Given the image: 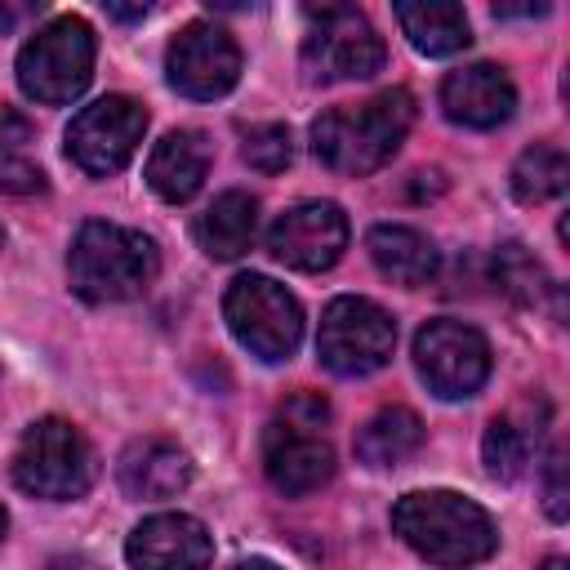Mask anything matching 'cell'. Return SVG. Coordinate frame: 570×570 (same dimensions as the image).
<instances>
[{
    "label": "cell",
    "instance_id": "obj_1",
    "mask_svg": "<svg viewBox=\"0 0 570 570\" xmlns=\"http://www.w3.org/2000/svg\"><path fill=\"white\" fill-rule=\"evenodd\" d=\"M392 530L432 566L463 570L499 548L490 512L454 490H410L392 508Z\"/></svg>",
    "mask_w": 570,
    "mask_h": 570
},
{
    "label": "cell",
    "instance_id": "obj_2",
    "mask_svg": "<svg viewBox=\"0 0 570 570\" xmlns=\"http://www.w3.org/2000/svg\"><path fill=\"white\" fill-rule=\"evenodd\" d=\"M414 125V98L405 89H383L356 107H330L312 125V151L334 174H374L383 169Z\"/></svg>",
    "mask_w": 570,
    "mask_h": 570
},
{
    "label": "cell",
    "instance_id": "obj_3",
    "mask_svg": "<svg viewBox=\"0 0 570 570\" xmlns=\"http://www.w3.org/2000/svg\"><path fill=\"white\" fill-rule=\"evenodd\" d=\"M160 272V249L151 236L120 223H85L67 254L71 289L85 303H125L138 298Z\"/></svg>",
    "mask_w": 570,
    "mask_h": 570
},
{
    "label": "cell",
    "instance_id": "obj_4",
    "mask_svg": "<svg viewBox=\"0 0 570 570\" xmlns=\"http://www.w3.org/2000/svg\"><path fill=\"white\" fill-rule=\"evenodd\" d=\"M330 405L316 392H294L263 432V472L267 481L298 499L321 490L334 476V445L325 436Z\"/></svg>",
    "mask_w": 570,
    "mask_h": 570
},
{
    "label": "cell",
    "instance_id": "obj_5",
    "mask_svg": "<svg viewBox=\"0 0 570 570\" xmlns=\"http://www.w3.org/2000/svg\"><path fill=\"white\" fill-rule=\"evenodd\" d=\"M94 76V27L76 13L49 18L22 49H18V89L31 102L58 107L85 94Z\"/></svg>",
    "mask_w": 570,
    "mask_h": 570
},
{
    "label": "cell",
    "instance_id": "obj_6",
    "mask_svg": "<svg viewBox=\"0 0 570 570\" xmlns=\"http://www.w3.org/2000/svg\"><path fill=\"white\" fill-rule=\"evenodd\" d=\"M98 476L89 436L67 419H36L13 450V481L36 499H80Z\"/></svg>",
    "mask_w": 570,
    "mask_h": 570
},
{
    "label": "cell",
    "instance_id": "obj_7",
    "mask_svg": "<svg viewBox=\"0 0 570 570\" xmlns=\"http://www.w3.org/2000/svg\"><path fill=\"white\" fill-rule=\"evenodd\" d=\"M223 316H227V330L236 334V343L258 361H285V356H294V347L303 338L298 298L281 281L258 276V272H245L227 285Z\"/></svg>",
    "mask_w": 570,
    "mask_h": 570
},
{
    "label": "cell",
    "instance_id": "obj_8",
    "mask_svg": "<svg viewBox=\"0 0 570 570\" xmlns=\"http://www.w3.org/2000/svg\"><path fill=\"white\" fill-rule=\"evenodd\" d=\"M392 347H396V321L374 298L343 294L321 312L316 356L330 374H343V379L374 374L392 361Z\"/></svg>",
    "mask_w": 570,
    "mask_h": 570
},
{
    "label": "cell",
    "instance_id": "obj_9",
    "mask_svg": "<svg viewBox=\"0 0 570 570\" xmlns=\"http://www.w3.org/2000/svg\"><path fill=\"white\" fill-rule=\"evenodd\" d=\"M387 49L383 36L370 27V18L352 4H321L307 9V36H303V62L312 80H365L383 67Z\"/></svg>",
    "mask_w": 570,
    "mask_h": 570
},
{
    "label": "cell",
    "instance_id": "obj_10",
    "mask_svg": "<svg viewBox=\"0 0 570 570\" xmlns=\"http://www.w3.org/2000/svg\"><path fill=\"white\" fill-rule=\"evenodd\" d=\"M142 134H147V107L129 94H107V98H98L71 116L67 156L89 178H107L134 160Z\"/></svg>",
    "mask_w": 570,
    "mask_h": 570
},
{
    "label": "cell",
    "instance_id": "obj_11",
    "mask_svg": "<svg viewBox=\"0 0 570 570\" xmlns=\"http://www.w3.org/2000/svg\"><path fill=\"white\" fill-rule=\"evenodd\" d=\"M414 365L436 396L463 401L476 396L490 379V343L481 338V330L441 316L414 334Z\"/></svg>",
    "mask_w": 570,
    "mask_h": 570
},
{
    "label": "cell",
    "instance_id": "obj_12",
    "mask_svg": "<svg viewBox=\"0 0 570 570\" xmlns=\"http://www.w3.org/2000/svg\"><path fill=\"white\" fill-rule=\"evenodd\" d=\"M165 76L183 98H223L240 80V49L223 27L187 22L165 49Z\"/></svg>",
    "mask_w": 570,
    "mask_h": 570
},
{
    "label": "cell",
    "instance_id": "obj_13",
    "mask_svg": "<svg viewBox=\"0 0 570 570\" xmlns=\"http://www.w3.org/2000/svg\"><path fill=\"white\" fill-rule=\"evenodd\" d=\"M267 249L294 272H325L347 249V214L334 200H303L272 223Z\"/></svg>",
    "mask_w": 570,
    "mask_h": 570
},
{
    "label": "cell",
    "instance_id": "obj_14",
    "mask_svg": "<svg viewBox=\"0 0 570 570\" xmlns=\"http://www.w3.org/2000/svg\"><path fill=\"white\" fill-rule=\"evenodd\" d=\"M125 557L134 570H209L214 539L205 521L187 512H156L134 525L125 539Z\"/></svg>",
    "mask_w": 570,
    "mask_h": 570
},
{
    "label": "cell",
    "instance_id": "obj_15",
    "mask_svg": "<svg viewBox=\"0 0 570 570\" xmlns=\"http://www.w3.org/2000/svg\"><path fill=\"white\" fill-rule=\"evenodd\" d=\"M512 107L517 85L494 62H472L441 80V111L463 129H494L512 116Z\"/></svg>",
    "mask_w": 570,
    "mask_h": 570
},
{
    "label": "cell",
    "instance_id": "obj_16",
    "mask_svg": "<svg viewBox=\"0 0 570 570\" xmlns=\"http://www.w3.org/2000/svg\"><path fill=\"white\" fill-rule=\"evenodd\" d=\"M116 476L129 499H174L191 485V459L165 436H142L125 445Z\"/></svg>",
    "mask_w": 570,
    "mask_h": 570
},
{
    "label": "cell",
    "instance_id": "obj_17",
    "mask_svg": "<svg viewBox=\"0 0 570 570\" xmlns=\"http://www.w3.org/2000/svg\"><path fill=\"white\" fill-rule=\"evenodd\" d=\"M209 160H214V151H209V138L200 129H169L147 156V187L160 200L183 205L200 191Z\"/></svg>",
    "mask_w": 570,
    "mask_h": 570
},
{
    "label": "cell",
    "instance_id": "obj_18",
    "mask_svg": "<svg viewBox=\"0 0 570 570\" xmlns=\"http://www.w3.org/2000/svg\"><path fill=\"white\" fill-rule=\"evenodd\" d=\"M365 249L374 258V267L405 285V289H419L436 276V245L419 232V227H405V223H379L370 236H365Z\"/></svg>",
    "mask_w": 570,
    "mask_h": 570
},
{
    "label": "cell",
    "instance_id": "obj_19",
    "mask_svg": "<svg viewBox=\"0 0 570 570\" xmlns=\"http://www.w3.org/2000/svg\"><path fill=\"white\" fill-rule=\"evenodd\" d=\"M196 245L227 263V258H240L249 245H254V232H258V200L249 191H223L214 196V205L196 218Z\"/></svg>",
    "mask_w": 570,
    "mask_h": 570
},
{
    "label": "cell",
    "instance_id": "obj_20",
    "mask_svg": "<svg viewBox=\"0 0 570 570\" xmlns=\"http://www.w3.org/2000/svg\"><path fill=\"white\" fill-rule=\"evenodd\" d=\"M396 22H401L405 40L428 58H450V53L468 49V40H472L468 13L450 0H401Z\"/></svg>",
    "mask_w": 570,
    "mask_h": 570
},
{
    "label": "cell",
    "instance_id": "obj_21",
    "mask_svg": "<svg viewBox=\"0 0 570 570\" xmlns=\"http://www.w3.org/2000/svg\"><path fill=\"white\" fill-rule=\"evenodd\" d=\"M423 445V419L405 405H383L356 432V459L370 468H396Z\"/></svg>",
    "mask_w": 570,
    "mask_h": 570
},
{
    "label": "cell",
    "instance_id": "obj_22",
    "mask_svg": "<svg viewBox=\"0 0 570 570\" xmlns=\"http://www.w3.org/2000/svg\"><path fill=\"white\" fill-rule=\"evenodd\" d=\"M543 419H548V410H543L539 419H525L521 410H508V414L490 419V428H485V436H481L485 472L499 476V481H517V476L525 472V463L534 459V450H539Z\"/></svg>",
    "mask_w": 570,
    "mask_h": 570
},
{
    "label": "cell",
    "instance_id": "obj_23",
    "mask_svg": "<svg viewBox=\"0 0 570 570\" xmlns=\"http://www.w3.org/2000/svg\"><path fill=\"white\" fill-rule=\"evenodd\" d=\"M570 183V160L566 151H557L552 142H534L517 156L512 165V196L521 205H543L552 196H561Z\"/></svg>",
    "mask_w": 570,
    "mask_h": 570
},
{
    "label": "cell",
    "instance_id": "obj_24",
    "mask_svg": "<svg viewBox=\"0 0 570 570\" xmlns=\"http://www.w3.org/2000/svg\"><path fill=\"white\" fill-rule=\"evenodd\" d=\"M494 281H499L503 294H512V298L525 303V307H543V298L557 294V285L548 281L543 263H539L525 245H503V249L494 254Z\"/></svg>",
    "mask_w": 570,
    "mask_h": 570
},
{
    "label": "cell",
    "instance_id": "obj_25",
    "mask_svg": "<svg viewBox=\"0 0 570 570\" xmlns=\"http://www.w3.org/2000/svg\"><path fill=\"white\" fill-rule=\"evenodd\" d=\"M245 160L249 169L258 174H281L289 160H294V147H289V129L285 125H258L245 134Z\"/></svg>",
    "mask_w": 570,
    "mask_h": 570
},
{
    "label": "cell",
    "instance_id": "obj_26",
    "mask_svg": "<svg viewBox=\"0 0 570 570\" xmlns=\"http://www.w3.org/2000/svg\"><path fill=\"white\" fill-rule=\"evenodd\" d=\"M566 454L561 450H552L548 454V463H543V508H548V517L552 521H566Z\"/></svg>",
    "mask_w": 570,
    "mask_h": 570
},
{
    "label": "cell",
    "instance_id": "obj_27",
    "mask_svg": "<svg viewBox=\"0 0 570 570\" xmlns=\"http://www.w3.org/2000/svg\"><path fill=\"white\" fill-rule=\"evenodd\" d=\"M45 178L36 165H22V160H0V191H40Z\"/></svg>",
    "mask_w": 570,
    "mask_h": 570
},
{
    "label": "cell",
    "instance_id": "obj_28",
    "mask_svg": "<svg viewBox=\"0 0 570 570\" xmlns=\"http://www.w3.org/2000/svg\"><path fill=\"white\" fill-rule=\"evenodd\" d=\"M49 570H98V566H94L89 557H53Z\"/></svg>",
    "mask_w": 570,
    "mask_h": 570
},
{
    "label": "cell",
    "instance_id": "obj_29",
    "mask_svg": "<svg viewBox=\"0 0 570 570\" xmlns=\"http://www.w3.org/2000/svg\"><path fill=\"white\" fill-rule=\"evenodd\" d=\"M107 13H111V18H120V22H134V18H142V13H147V4H107Z\"/></svg>",
    "mask_w": 570,
    "mask_h": 570
},
{
    "label": "cell",
    "instance_id": "obj_30",
    "mask_svg": "<svg viewBox=\"0 0 570 570\" xmlns=\"http://www.w3.org/2000/svg\"><path fill=\"white\" fill-rule=\"evenodd\" d=\"M18 18H22V9H18V4H0V31H9Z\"/></svg>",
    "mask_w": 570,
    "mask_h": 570
},
{
    "label": "cell",
    "instance_id": "obj_31",
    "mask_svg": "<svg viewBox=\"0 0 570 570\" xmlns=\"http://www.w3.org/2000/svg\"><path fill=\"white\" fill-rule=\"evenodd\" d=\"M232 570H281L276 561H263V557H249V561H236Z\"/></svg>",
    "mask_w": 570,
    "mask_h": 570
},
{
    "label": "cell",
    "instance_id": "obj_32",
    "mask_svg": "<svg viewBox=\"0 0 570 570\" xmlns=\"http://www.w3.org/2000/svg\"><path fill=\"white\" fill-rule=\"evenodd\" d=\"M543 570H566V561H561V557H552V561H548Z\"/></svg>",
    "mask_w": 570,
    "mask_h": 570
},
{
    "label": "cell",
    "instance_id": "obj_33",
    "mask_svg": "<svg viewBox=\"0 0 570 570\" xmlns=\"http://www.w3.org/2000/svg\"><path fill=\"white\" fill-rule=\"evenodd\" d=\"M4 525H9V517H4V508H0V539H4Z\"/></svg>",
    "mask_w": 570,
    "mask_h": 570
},
{
    "label": "cell",
    "instance_id": "obj_34",
    "mask_svg": "<svg viewBox=\"0 0 570 570\" xmlns=\"http://www.w3.org/2000/svg\"><path fill=\"white\" fill-rule=\"evenodd\" d=\"M0 245H4V232H0Z\"/></svg>",
    "mask_w": 570,
    "mask_h": 570
}]
</instances>
